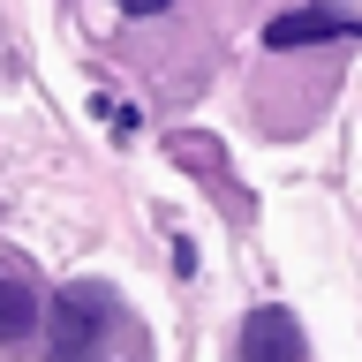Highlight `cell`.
<instances>
[{"label": "cell", "mask_w": 362, "mask_h": 362, "mask_svg": "<svg viewBox=\"0 0 362 362\" xmlns=\"http://www.w3.org/2000/svg\"><path fill=\"white\" fill-rule=\"evenodd\" d=\"M113 332V294L98 279H76V287L53 294V339H45V362H98Z\"/></svg>", "instance_id": "cell-1"}, {"label": "cell", "mask_w": 362, "mask_h": 362, "mask_svg": "<svg viewBox=\"0 0 362 362\" xmlns=\"http://www.w3.org/2000/svg\"><path fill=\"white\" fill-rule=\"evenodd\" d=\"M234 362H302V325L287 302H257L234 332Z\"/></svg>", "instance_id": "cell-2"}, {"label": "cell", "mask_w": 362, "mask_h": 362, "mask_svg": "<svg viewBox=\"0 0 362 362\" xmlns=\"http://www.w3.org/2000/svg\"><path fill=\"white\" fill-rule=\"evenodd\" d=\"M325 38H362V16H339V8H294V16L264 23L272 53H294V45H325Z\"/></svg>", "instance_id": "cell-3"}, {"label": "cell", "mask_w": 362, "mask_h": 362, "mask_svg": "<svg viewBox=\"0 0 362 362\" xmlns=\"http://www.w3.org/2000/svg\"><path fill=\"white\" fill-rule=\"evenodd\" d=\"M30 317H38V302H30V279L16 264L8 272V339H30Z\"/></svg>", "instance_id": "cell-4"}, {"label": "cell", "mask_w": 362, "mask_h": 362, "mask_svg": "<svg viewBox=\"0 0 362 362\" xmlns=\"http://www.w3.org/2000/svg\"><path fill=\"white\" fill-rule=\"evenodd\" d=\"M121 8H129V16H166L174 0H121Z\"/></svg>", "instance_id": "cell-5"}]
</instances>
